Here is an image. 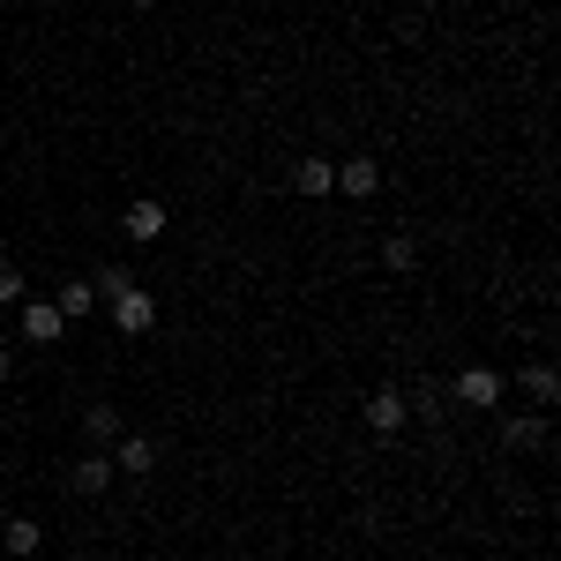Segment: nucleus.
<instances>
[{"label": "nucleus", "mask_w": 561, "mask_h": 561, "mask_svg": "<svg viewBox=\"0 0 561 561\" xmlns=\"http://www.w3.org/2000/svg\"><path fill=\"white\" fill-rule=\"evenodd\" d=\"M113 330H121V337H142V330H158V293H150V285H128V293H113Z\"/></svg>", "instance_id": "1"}, {"label": "nucleus", "mask_w": 561, "mask_h": 561, "mask_svg": "<svg viewBox=\"0 0 561 561\" xmlns=\"http://www.w3.org/2000/svg\"><path fill=\"white\" fill-rule=\"evenodd\" d=\"M502 375H494V367H465V375H457V382H449V397H457V404H472V412H494V404H502Z\"/></svg>", "instance_id": "2"}, {"label": "nucleus", "mask_w": 561, "mask_h": 561, "mask_svg": "<svg viewBox=\"0 0 561 561\" xmlns=\"http://www.w3.org/2000/svg\"><path fill=\"white\" fill-rule=\"evenodd\" d=\"M375 187H382V165H375V158H345L337 180H330V195H352V203H367Z\"/></svg>", "instance_id": "3"}, {"label": "nucleus", "mask_w": 561, "mask_h": 561, "mask_svg": "<svg viewBox=\"0 0 561 561\" xmlns=\"http://www.w3.org/2000/svg\"><path fill=\"white\" fill-rule=\"evenodd\" d=\"M60 330H68V314L53 300H23V337L31 345H60Z\"/></svg>", "instance_id": "4"}, {"label": "nucleus", "mask_w": 561, "mask_h": 561, "mask_svg": "<svg viewBox=\"0 0 561 561\" xmlns=\"http://www.w3.org/2000/svg\"><path fill=\"white\" fill-rule=\"evenodd\" d=\"M113 472H158V442H150V434H121V442H113Z\"/></svg>", "instance_id": "5"}, {"label": "nucleus", "mask_w": 561, "mask_h": 561, "mask_svg": "<svg viewBox=\"0 0 561 561\" xmlns=\"http://www.w3.org/2000/svg\"><path fill=\"white\" fill-rule=\"evenodd\" d=\"M404 420H412V404H404V389H375V397H367V427H375V434H397Z\"/></svg>", "instance_id": "6"}, {"label": "nucleus", "mask_w": 561, "mask_h": 561, "mask_svg": "<svg viewBox=\"0 0 561 561\" xmlns=\"http://www.w3.org/2000/svg\"><path fill=\"white\" fill-rule=\"evenodd\" d=\"M113 449H90L83 465H76V472H68V486H76V494H105V486H113Z\"/></svg>", "instance_id": "7"}, {"label": "nucleus", "mask_w": 561, "mask_h": 561, "mask_svg": "<svg viewBox=\"0 0 561 561\" xmlns=\"http://www.w3.org/2000/svg\"><path fill=\"white\" fill-rule=\"evenodd\" d=\"M121 232H128L135 248H150V240L165 232V203H128V217H121Z\"/></svg>", "instance_id": "8"}, {"label": "nucleus", "mask_w": 561, "mask_h": 561, "mask_svg": "<svg viewBox=\"0 0 561 561\" xmlns=\"http://www.w3.org/2000/svg\"><path fill=\"white\" fill-rule=\"evenodd\" d=\"M83 434L98 442V449H113V442L128 434V420H121V404H83Z\"/></svg>", "instance_id": "9"}, {"label": "nucleus", "mask_w": 561, "mask_h": 561, "mask_svg": "<svg viewBox=\"0 0 561 561\" xmlns=\"http://www.w3.org/2000/svg\"><path fill=\"white\" fill-rule=\"evenodd\" d=\"M502 442L510 449H547V412H510L502 420Z\"/></svg>", "instance_id": "10"}, {"label": "nucleus", "mask_w": 561, "mask_h": 561, "mask_svg": "<svg viewBox=\"0 0 561 561\" xmlns=\"http://www.w3.org/2000/svg\"><path fill=\"white\" fill-rule=\"evenodd\" d=\"M0 547H8L15 561H31V554L45 547V524H38V517H8V531H0Z\"/></svg>", "instance_id": "11"}, {"label": "nucleus", "mask_w": 561, "mask_h": 561, "mask_svg": "<svg viewBox=\"0 0 561 561\" xmlns=\"http://www.w3.org/2000/svg\"><path fill=\"white\" fill-rule=\"evenodd\" d=\"M330 180H337L330 158H300V165H293V187H300V195H330Z\"/></svg>", "instance_id": "12"}, {"label": "nucleus", "mask_w": 561, "mask_h": 561, "mask_svg": "<svg viewBox=\"0 0 561 561\" xmlns=\"http://www.w3.org/2000/svg\"><path fill=\"white\" fill-rule=\"evenodd\" d=\"M382 262L397 270V277H412V270H420V240H412V232H389V240H382Z\"/></svg>", "instance_id": "13"}, {"label": "nucleus", "mask_w": 561, "mask_h": 561, "mask_svg": "<svg viewBox=\"0 0 561 561\" xmlns=\"http://www.w3.org/2000/svg\"><path fill=\"white\" fill-rule=\"evenodd\" d=\"M524 397H531V404H554V397H561V375L547 367V359H531V367H524Z\"/></svg>", "instance_id": "14"}, {"label": "nucleus", "mask_w": 561, "mask_h": 561, "mask_svg": "<svg viewBox=\"0 0 561 561\" xmlns=\"http://www.w3.org/2000/svg\"><path fill=\"white\" fill-rule=\"evenodd\" d=\"M128 285H135V270H128V262H105V270L90 277V293H98V300H113V293H128Z\"/></svg>", "instance_id": "15"}, {"label": "nucleus", "mask_w": 561, "mask_h": 561, "mask_svg": "<svg viewBox=\"0 0 561 561\" xmlns=\"http://www.w3.org/2000/svg\"><path fill=\"white\" fill-rule=\"evenodd\" d=\"M53 307H60L68 322H83L90 307H98V293H90V285H60V293H53Z\"/></svg>", "instance_id": "16"}, {"label": "nucleus", "mask_w": 561, "mask_h": 561, "mask_svg": "<svg viewBox=\"0 0 561 561\" xmlns=\"http://www.w3.org/2000/svg\"><path fill=\"white\" fill-rule=\"evenodd\" d=\"M23 300V270H15V262H0V307H15Z\"/></svg>", "instance_id": "17"}, {"label": "nucleus", "mask_w": 561, "mask_h": 561, "mask_svg": "<svg viewBox=\"0 0 561 561\" xmlns=\"http://www.w3.org/2000/svg\"><path fill=\"white\" fill-rule=\"evenodd\" d=\"M8 375H15V352H8V345H0V382H8Z\"/></svg>", "instance_id": "18"}, {"label": "nucleus", "mask_w": 561, "mask_h": 561, "mask_svg": "<svg viewBox=\"0 0 561 561\" xmlns=\"http://www.w3.org/2000/svg\"><path fill=\"white\" fill-rule=\"evenodd\" d=\"M135 8H158V0H135Z\"/></svg>", "instance_id": "19"}]
</instances>
